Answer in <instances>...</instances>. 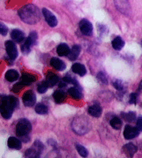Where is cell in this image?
<instances>
[{
	"mask_svg": "<svg viewBox=\"0 0 142 158\" xmlns=\"http://www.w3.org/2000/svg\"><path fill=\"white\" fill-rule=\"evenodd\" d=\"M19 18L28 24H36L40 20L41 13L39 8L33 4H27L19 10Z\"/></svg>",
	"mask_w": 142,
	"mask_h": 158,
	"instance_id": "obj_1",
	"label": "cell"
},
{
	"mask_svg": "<svg viewBox=\"0 0 142 158\" xmlns=\"http://www.w3.org/2000/svg\"><path fill=\"white\" fill-rule=\"evenodd\" d=\"M19 101L13 96H1L0 112L5 119H9L12 117L13 110L18 106Z\"/></svg>",
	"mask_w": 142,
	"mask_h": 158,
	"instance_id": "obj_2",
	"label": "cell"
},
{
	"mask_svg": "<svg viewBox=\"0 0 142 158\" xmlns=\"http://www.w3.org/2000/svg\"><path fill=\"white\" fill-rule=\"evenodd\" d=\"M87 118L78 117L73 120L72 128L76 134L84 135L90 131V122Z\"/></svg>",
	"mask_w": 142,
	"mask_h": 158,
	"instance_id": "obj_3",
	"label": "cell"
},
{
	"mask_svg": "<svg viewBox=\"0 0 142 158\" xmlns=\"http://www.w3.org/2000/svg\"><path fill=\"white\" fill-rule=\"evenodd\" d=\"M31 131V124L29 121L26 119V118H22V119L19 121L15 129L17 136L20 138L27 137Z\"/></svg>",
	"mask_w": 142,
	"mask_h": 158,
	"instance_id": "obj_4",
	"label": "cell"
},
{
	"mask_svg": "<svg viewBox=\"0 0 142 158\" xmlns=\"http://www.w3.org/2000/svg\"><path fill=\"white\" fill-rule=\"evenodd\" d=\"M44 146L41 142L37 140L33 143V146L31 148L25 152L24 156L26 157H31V158H37L40 156L42 151H44Z\"/></svg>",
	"mask_w": 142,
	"mask_h": 158,
	"instance_id": "obj_5",
	"label": "cell"
},
{
	"mask_svg": "<svg viewBox=\"0 0 142 158\" xmlns=\"http://www.w3.org/2000/svg\"><path fill=\"white\" fill-rule=\"evenodd\" d=\"M115 4L119 11L125 15H129L131 13V8L128 0H115Z\"/></svg>",
	"mask_w": 142,
	"mask_h": 158,
	"instance_id": "obj_6",
	"label": "cell"
},
{
	"mask_svg": "<svg viewBox=\"0 0 142 158\" xmlns=\"http://www.w3.org/2000/svg\"><path fill=\"white\" fill-rule=\"evenodd\" d=\"M5 47L8 57H9V58H10L12 60H15L18 56V49H17L16 45L15 44V43L10 40L6 41L5 42Z\"/></svg>",
	"mask_w": 142,
	"mask_h": 158,
	"instance_id": "obj_7",
	"label": "cell"
},
{
	"mask_svg": "<svg viewBox=\"0 0 142 158\" xmlns=\"http://www.w3.org/2000/svg\"><path fill=\"white\" fill-rule=\"evenodd\" d=\"M79 27L81 33L85 35L90 36L93 32V26L91 22L86 19H83L79 23Z\"/></svg>",
	"mask_w": 142,
	"mask_h": 158,
	"instance_id": "obj_8",
	"label": "cell"
},
{
	"mask_svg": "<svg viewBox=\"0 0 142 158\" xmlns=\"http://www.w3.org/2000/svg\"><path fill=\"white\" fill-rule=\"evenodd\" d=\"M22 101H23L25 106H33L36 101V96L35 93L31 91V90H28L24 93L23 97H22Z\"/></svg>",
	"mask_w": 142,
	"mask_h": 158,
	"instance_id": "obj_9",
	"label": "cell"
},
{
	"mask_svg": "<svg viewBox=\"0 0 142 158\" xmlns=\"http://www.w3.org/2000/svg\"><path fill=\"white\" fill-rule=\"evenodd\" d=\"M140 131L137 128L131 126L130 125H127L125 127L123 131V136L125 139H132L137 137L140 135Z\"/></svg>",
	"mask_w": 142,
	"mask_h": 158,
	"instance_id": "obj_10",
	"label": "cell"
},
{
	"mask_svg": "<svg viewBox=\"0 0 142 158\" xmlns=\"http://www.w3.org/2000/svg\"><path fill=\"white\" fill-rule=\"evenodd\" d=\"M42 13L45 19L47 22V24L49 25L51 27H55L58 24V20L56 16L47 8H43L42 9Z\"/></svg>",
	"mask_w": 142,
	"mask_h": 158,
	"instance_id": "obj_11",
	"label": "cell"
},
{
	"mask_svg": "<svg viewBox=\"0 0 142 158\" xmlns=\"http://www.w3.org/2000/svg\"><path fill=\"white\" fill-rule=\"evenodd\" d=\"M122 150H123V153L126 154L127 157H132L136 153H137V146L133 144L132 143H128L123 146Z\"/></svg>",
	"mask_w": 142,
	"mask_h": 158,
	"instance_id": "obj_12",
	"label": "cell"
},
{
	"mask_svg": "<svg viewBox=\"0 0 142 158\" xmlns=\"http://www.w3.org/2000/svg\"><path fill=\"white\" fill-rule=\"evenodd\" d=\"M88 113L94 117H100L102 114V108L99 104H94L88 108Z\"/></svg>",
	"mask_w": 142,
	"mask_h": 158,
	"instance_id": "obj_13",
	"label": "cell"
},
{
	"mask_svg": "<svg viewBox=\"0 0 142 158\" xmlns=\"http://www.w3.org/2000/svg\"><path fill=\"white\" fill-rule=\"evenodd\" d=\"M58 81L59 77L58 75L53 72H48L46 77V82L49 87H53L57 83H58Z\"/></svg>",
	"mask_w": 142,
	"mask_h": 158,
	"instance_id": "obj_14",
	"label": "cell"
},
{
	"mask_svg": "<svg viewBox=\"0 0 142 158\" xmlns=\"http://www.w3.org/2000/svg\"><path fill=\"white\" fill-rule=\"evenodd\" d=\"M50 64L53 68L58 71H63L66 68V64L63 61L57 58H53L50 61Z\"/></svg>",
	"mask_w": 142,
	"mask_h": 158,
	"instance_id": "obj_15",
	"label": "cell"
},
{
	"mask_svg": "<svg viewBox=\"0 0 142 158\" xmlns=\"http://www.w3.org/2000/svg\"><path fill=\"white\" fill-rule=\"evenodd\" d=\"M10 37L15 42H22L24 40V33L19 29H14L10 33Z\"/></svg>",
	"mask_w": 142,
	"mask_h": 158,
	"instance_id": "obj_16",
	"label": "cell"
},
{
	"mask_svg": "<svg viewBox=\"0 0 142 158\" xmlns=\"http://www.w3.org/2000/svg\"><path fill=\"white\" fill-rule=\"evenodd\" d=\"M36 77H35L34 75L28 74V73H24V74H23L22 76L20 82H22L25 86H27L30 85L31 83L35 82L36 81Z\"/></svg>",
	"mask_w": 142,
	"mask_h": 158,
	"instance_id": "obj_17",
	"label": "cell"
},
{
	"mask_svg": "<svg viewBox=\"0 0 142 158\" xmlns=\"http://www.w3.org/2000/svg\"><path fill=\"white\" fill-rule=\"evenodd\" d=\"M81 47L78 44L73 45L72 49L70 50V52L68 55V58L71 61H73L78 58L79 54L81 53Z\"/></svg>",
	"mask_w": 142,
	"mask_h": 158,
	"instance_id": "obj_18",
	"label": "cell"
},
{
	"mask_svg": "<svg viewBox=\"0 0 142 158\" xmlns=\"http://www.w3.org/2000/svg\"><path fill=\"white\" fill-rule=\"evenodd\" d=\"M72 69L73 73H75L76 74H78L79 76H81V77L85 75V74H86L87 72L85 67L83 65V64H80V63L73 64L72 65Z\"/></svg>",
	"mask_w": 142,
	"mask_h": 158,
	"instance_id": "obj_19",
	"label": "cell"
},
{
	"mask_svg": "<svg viewBox=\"0 0 142 158\" xmlns=\"http://www.w3.org/2000/svg\"><path fill=\"white\" fill-rule=\"evenodd\" d=\"M8 146L10 148L19 150L22 148V142L15 137H10L8 139Z\"/></svg>",
	"mask_w": 142,
	"mask_h": 158,
	"instance_id": "obj_20",
	"label": "cell"
},
{
	"mask_svg": "<svg viewBox=\"0 0 142 158\" xmlns=\"http://www.w3.org/2000/svg\"><path fill=\"white\" fill-rule=\"evenodd\" d=\"M70 52V49L69 47H68V45L62 43L59 44V46L57 48V53L60 56H67L69 55Z\"/></svg>",
	"mask_w": 142,
	"mask_h": 158,
	"instance_id": "obj_21",
	"label": "cell"
},
{
	"mask_svg": "<svg viewBox=\"0 0 142 158\" xmlns=\"http://www.w3.org/2000/svg\"><path fill=\"white\" fill-rule=\"evenodd\" d=\"M5 78L8 81L14 82L17 81L19 78V74L18 72L15 69H10L7 71L5 74Z\"/></svg>",
	"mask_w": 142,
	"mask_h": 158,
	"instance_id": "obj_22",
	"label": "cell"
},
{
	"mask_svg": "<svg viewBox=\"0 0 142 158\" xmlns=\"http://www.w3.org/2000/svg\"><path fill=\"white\" fill-rule=\"evenodd\" d=\"M112 47L115 50L120 51L121 49H122V48L124 47L125 42L121 37L118 36V37H116L113 40L112 42Z\"/></svg>",
	"mask_w": 142,
	"mask_h": 158,
	"instance_id": "obj_23",
	"label": "cell"
},
{
	"mask_svg": "<svg viewBox=\"0 0 142 158\" xmlns=\"http://www.w3.org/2000/svg\"><path fill=\"white\" fill-rule=\"evenodd\" d=\"M53 99L57 103H61L66 99V94L61 90H57L53 93Z\"/></svg>",
	"mask_w": 142,
	"mask_h": 158,
	"instance_id": "obj_24",
	"label": "cell"
},
{
	"mask_svg": "<svg viewBox=\"0 0 142 158\" xmlns=\"http://www.w3.org/2000/svg\"><path fill=\"white\" fill-rule=\"evenodd\" d=\"M68 93L75 100H80L82 98L81 89L77 88V87H71L68 90Z\"/></svg>",
	"mask_w": 142,
	"mask_h": 158,
	"instance_id": "obj_25",
	"label": "cell"
},
{
	"mask_svg": "<svg viewBox=\"0 0 142 158\" xmlns=\"http://www.w3.org/2000/svg\"><path fill=\"white\" fill-rule=\"evenodd\" d=\"M121 116L125 121L129 123L134 122V121L136 120V114L134 112H122Z\"/></svg>",
	"mask_w": 142,
	"mask_h": 158,
	"instance_id": "obj_26",
	"label": "cell"
},
{
	"mask_svg": "<svg viewBox=\"0 0 142 158\" xmlns=\"http://www.w3.org/2000/svg\"><path fill=\"white\" fill-rule=\"evenodd\" d=\"M33 45L31 44V41L28 38L24 40L23 41V44L21 45V50L22 52L24 53V54H28V53L30 52L31 51V47H32Z\"/></svg>",
	"mask_w": 142,
	"mask_h": 158,
	"instance_id": "obj_27",
	"label": "cell"
},
{
	"mask_svg": "<svg viewBox=\"0 0 142 158\" xmlns=\"http://www.w3.org/2000/svg\"><path fill=\"white\" fill-rule=\"evenodd\" d=\"M35 110L36 113L39 114H46L48 113L49 109H48V107L46 105H44V104L39 103L36 106Z\"/></svg>",
	"mask_w": 142,
	"mask_h": 158,
	"instance_id": "obj_28",
	"label": "cell"
},
{
	"mask_svg": "<svg viewBox=\"0 0 142 158\" xmlns=\"http://www.w3.org/2000/svg\"><path fill=\"white\" fill-rule=\"evenodd\" d=\"M110 126L112 127V128L115 130H120L122 127V121L118 117H114L110 121Z\"/></svg>",
	"mask_w": 142,
	"mask_h": 158,
	"instance_id": "obj_29",
	"label": "cell"
},
{
	"mask_svg": "<svg viewBox=\"0 0 142 158\" xmlns=\"http://www.w3.org/2000/svg\"><path fill=\"white\" fill-rule=\"evenodd\" d=\"M76 148L77 151L78 152V153L80 154V156L81 157H86L88 155V151L86 148H85L83 146H82L79 143H76Z\"/></svg>",
	"mask_w": 142,
	"mask_h": 158,
	"instance_id": "obj_30",
	"label": "cell"
},
{
	"mask_svg": "<svg viewBox=\"0 0 142 158\" xmlns=\"http://www.w3.org/2000/svg\"><path fill=\"white\" fill-rule=\"evenodd\" d=\"M49 87L46 81H42L41 83H40L38 85V92L40 94H44V92H47V90Z\"/></svg>",
	"mask_w": 142,
	"mask_h": 158,
	"instance_id": "obj_31",
	"label": "cell"
},
{
	"mask_svg": "<svg viewBox=\"0 0 142 158\" xmlns=\"http://www.w3.org/2000/svg\"><path fill=\"white\" fill-rule=\"evenodd\" d=\"M25 87L24 85L22 83V82H19V83H16L15 85L12 88V91L14 93H19L21 90L24 88Z\"/></svg>",
	"mask_w": 142,
	"mask_h": 158,
	"instance_id": "obj_32",
	"label": "cell"
},
{
	"mask_svg": "<svg viewBox=\"0 0 142 158\" xmlns=\"http://www.w3.org/2000/svg\"><path fill=\"white\" fill-rule=\"evenodd\" d=\"M97 78L99 81H101V83H103V84H107V83H108V81H107V78L106 77V75L103 72H101L98 73L97 75Z\"/></svg>",
	"mask_w": 142,
	"mask_h": 158,
	"instance_id": "obj_33",
	"label": "cell"
},
{
	"mask_svg": "<svg viewBox=\"0 0 142 158\" xmlns=\"http://www.w3.org/2000/svg\"><path fill=\"white\" fill-rule=\"evenodd\" d=\"M28 38L29 39V40L31 41V44L33 46L37 43V40H38V35H37V33L35 31H33L30 33L29 36H28Z\"/></svg>",
	"mask_w": 142,
	"mask_h": 158,
	"instance_id": "obj_34",
	"label": "cell"
},
{
	"mask_svg": "<svg viewBox=\"0 0 142 158\" xmlns=\"http://www.w3.org/2000/svg\"><path fill=\"white\" fill-rule=\"evenodd\" d=\"M113 85L115 87V89L119 90V91H122L123 89V82L120 80H116L113 83Z\"/></svg>",
	"mask_w": 142,
	"mask_h": 158,
	"instance_id": "obj_35",
	"label": "cell"
},
{
	"mask_svg": "<svg viewBox=\"0 0 142 158\" xmlns=\"http://www.w3.org/2000/svg\"><path fill=\"white\" fill-rule=\"evenodd\" d=\"M137 94H136V93H132V94L130 95L129 103L130 104H134V105H136V104H137Z\"/></svg>",
	"mask_w": 142,
	"mask_h": 158,
	"instance_id": "obj_36",
	"label": "cell"
},
{
	"mask_svg": "<svg viewBox=\"0 0 142 158\" xmlns=\"http://www.w3.org/2000/svg\"><path fill=\"white\" fill-rule=\"evenodd\" d=\"M0 32H1V34L2 35H6L8 33L7 27L3 24L2 22L0 24Z\"/></svg>",
	"mask_w": 142,
	"mask_h": 158,
	"instance_id": "obj_37",
	"label": "cell"
},
{
	"mask_svg": "<svg viewBox=\"0 0 142 158\" xmlns=\"http://www.w3.org/2000/svg\"><path fill=\"white\" fill-rule=\"evenodd\" d=\"M63 81H65V83H67L74 84L76 80L73 79L72 77H70V76H65V77L63 78Z\"/></svg>",
	"mask_w": 142,
	"mask_h": 158,
	"instance_id": "obj_38",
	"label": "cell"
},
{
	"mask_svg": "<svg viewBox=\"0 0 142 158\" xmlns=\"http://www.w3.org/2000/svg\"><path fill=\"white\" fill-rule=\"evenodd\" d=\"M137 128L139 131L142 132V117L138 118L137 121Z\"/></svg>",
	"mask_w": 142,
	"mask_h": 158,
	"instance_id": "obj_39",
	"label": "cell"
},
{
	"mask_svg": "<svg viewBox=\"0 0 142 158\" xmlns=\"http://www.w3.org/2000/svg\"><path fill=\"white\" fill-rule=\"evenodd\" d=\"M139 89H140V90H142V81L140 83V86H139Z\"/></svg>",
	"mask_w": 142,
	"mask_h": 158,
	"instance_id": "obj_40",
	"label": "cell"
},
{
	"mask_svg": "<svg viewBox=\"0 0 142 158\" xmlns=\"http://www.w3.org/2000/svg\"><path fill=\"white\" fill-rule=\"evenodd\" d=\"M141 47H142V41H141Z\"/></svg>",
	"mask_w": 142,
	"mask_h": 158,
	"instance_id": "obj_41",
	"label": "cell"
},
{
	"mask_svg": "<svg viewBox=\"0 0 142 158\" xmlns=\"http://www.w3.org/2000/svg\"><path fill=\"white\" fill-rule=\"evenodd\" d=\"M141 107H142V104H141Z\"/></svg>",
	"mask_w": 142,
	"mask_h": 158,
	"instance_id": "obj_42",
	"label": "cell"
}]
</instances>
